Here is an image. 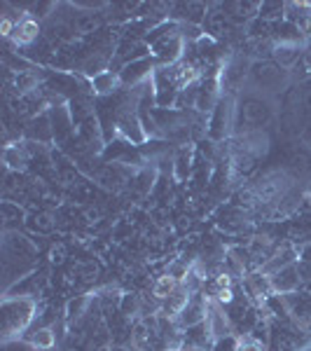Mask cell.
<instances>
[{"label": "cell", "mask_w": 311, "mask_h": 351, "mask_svg": "<svg viewBox=\"0 0 311 351\" xmlns=\"http://www.w3.org/2000/svg\"><path fill=\"white\" fill-rule=\"evenodd\" d=\"M234 99L236 96L223 94L220 104L208 115L206 134L211 136V141H225L229 136H234Z\"/></svg>", "instance_id": "5"}, {"label": "cell", "mask_w": 311, "mask_h": 351, "mask_svg": "<svg viewBox=\"0 0 311 351\" xmlns=\"http://www.w3.org/2000/svg\"><path fill=\"white\" fill-rule=\"evenodd\" d=\"M302 267H304V269H307V271H311V267H307V265H302Z\"/></svg>", "instance_id": "26"}, {"label": "cell", "mask_w": 311, "mask_h": 351, "mask_svg": "<svg viewBox=\"0 0 311 351\" xmlns=\"http://www.w3.org/2000/svg\"><path fill=\"white\" fill-rule=\"evenodd\" d=\"M208 304H211V298H208V295H203V293H199V291L192 293L188 307H185L176 316V324H178L180 330L203 324V321H206V316H208Z\"/></svg>", "instance_id": "8"}, {"label": "cell", "mask_w": 311, "mask_h": 351, "mask_svg": "<svg viewBox=\"0 0 311 351\" xmlns=\"http://www.w3.org/2000/svg\"><path fill=\"white\" fill-rule=\"evenodd\" d=\"M201 28H203V36L206 38H211V40H223V38H227L236 26L232 24V19L225 14L223 5H211V10H208Z\"/></svg>", "instance_id": "9"}, {"label": "cell", "mask_w": 311, "mask_h": 351, "mask_svg": "<svg viewBox=\"0 0 311 351\" xmlns=\"http://www.w3.org/2000/svg\"><path fill=\"white\" fill-rule=\"evenodd\" d=\"M309 351H311V349H309Z\"/></svg>", "instance_id": "29"}, {"label": "cell", "mask_w": 311, "mask_h": 351, "mask_svg": "<svg viewBox=\"0 0 311 351\" xmlns=\"http://www.w3.org/2000/svg\"><path fill=\"white\" fill-rule=\"evenodd\" d=\"M54 225H56V220H54L52 213H47V211L36 213V216L28 220V228H33L36 232H40V234H49V232L54 230Z\"/></svg>", "instance_id": "17"}, {"label": "cell", "mask_w": 311, "mask_h": 351, "mask_svg": "<svg viewBox=\"0 0 311 351\" xmlns=\"http://www.w3.org/2000/svg\"><path fill=\"white\" fill-rule=\"evenodd\" d=\"M0 351H40V349H36L26 339H8V342L0 344Z\"/></svg>", "instance_id": "21"}, {"label": "cell", "mask_w": 311, "mask_h": 351, "mask_svg": "<svg viewBox=\"0 0 311 351\" xmlns=\"http://www.w3.org/2000/svg\"><path fill=\"white\" fill-rule=\"evenodd\" d=\"M40 248L31 237L19 230H3L0 239V265H3V293L24 281L38 269Z\"/></svg>", "instance_id": "1"}, {"label": "cell", "mask_w": 311, "mask_h": 351, "mask_svg": "<svg viewBox=\"0 0 311 351\" xmlns=\"http://www.w3.org/2000/svg\"><path fill=\"white\" fill-rule=\"evenodd\" d=\"M307 202H309V204H311V192H309V197H307Z\"/></svg>", "instance_id": "27"}, {"label": "cell", "mask_w": 311, "mask_h": 351, "mask_svg": "<svg viewBox=\"0 0 311 351\" xmlns=\"http://www.w3.org/2000/svg\"><path fill=\"white\" fill-rule=\"evenodd\" d=\"M297 89H299V112H302L304 122H307L311 117V80L299 82Z\"/></svg>", "instance_id": "18"}, {"label": "cell", "mask_w": 311, "mask_h": 351, "mask_svg": "<svg viewBox=\"0 0 311 351\" xmlns=\"http://www.w3.org/2000/svg\"><path fill=\"white\" fill-rule=\"evenodd\" d=\"M276 120V99L267 94L241 89L234 99V136L264 132Z\"/></svg>", "instance_id": "2"}, {"label": "cell", "mask_w": 311, "mask_h": 351, "mask_svg": "<svg viewBox=\"0 0 311 351\" xmlns=\"http://www.w3.org/2000/svg\"><path fill=\"white\" fill-rule=\"evenodd\" d=\"M89 84H92V92L96 96H115L122 89L120 73L112 71V68H108V71H103V73H99V75H94Z\"/></svg>", "instance_id": "13"}, {"label": "cell", "mask_w": 311, "mask_h": 351, "mask_svg": "<svg viewBox=\"0 0 311 351\" xmlns=\"http://www.w3.org/2000/svg\"><path fill=\"white\" fill-rule=\"evenodd\" d=\"M49 351H54V349H49Z\"/></svg>", "instance_id": "28"}, {"label": "cell", "mask_w": 311, "mask_h": 351, "mask_svg": "<svg viewBox=\"0 0 311 351\" xmlns=\"http://www.w3.org/2000/svg\"><path fill=\"white\" fill-rule=\"evenodd\" d=\"M178 286H180V281L176 279V276H171L166 271L164 276H160V279L155 281V286H152V295H155L160 302H164L166 298H171L173 293L178 291Z\"/></svg>", "instance_id": "16"}, {"label": "cell", "mask_w": 311, "mask_h": 351, "mask_svg": "<svg viewBox=\"0 0 311 351\" xmlns=\"http://www.w3.org/2000/svg\"><path fill=\"white\" fill-rule=\"evenodd\" d=\"M49 258H52L54 265L64 263V260H66V246H64V243H56V246L52 248V253H49Z\"/></svg>", "instance_id": "24"}, {"label": "cell", "mask_w": 311, "mask_h": 351, "mask_svg": "<svg viewBox=\"0 0 311 351\" xmlns=\"http://www.w3.org/2000/svg\"><path fill=\"white\" fill-rule=\"evenodd\" d=\"M293 84V77L286 68H281L274 59H258L251 61L246 77V87L253 92L267 94V96H281Z\"/></svg>", "instance_id": "4"}, {"label": "cell", "mask_w": 311, "mask_h": 351, "mask_svg": "<svg viewBox=\"0 0 311 351\" xmlns=\"http://www.w3.org/2000/svg\"><path fill=\"white\" fill-rule=\"evenodd\" d=\"M284 307L288 311V319L299 328L311 330V284H304L299 291L281 295Z\"/></svg>", "instance_id": "6"}, {"label": "cell", "mask_w": 311, "mask_h": 351, "mask_svg": "<svg viewBox=\"0 0 311 351\" xmlns=\"http://www.w3.org/2000/svg\"><path fill=\"white\" fill-rule=\"evenodd\" d=\"M236 351H269L264 344L256 342L253 337L248 335H239V339H236Z\"/></svg>", "instance_id": "20"}, {"label": "cell", "mask_w": 311, "mask_h": 351, "mask_svg": "<svg viewBox=\"0 0 311 351\" xmlns=\"http://www.w3.org/2000/svg\"><path fill=\"white\" fill-rule=\"evenodd\" d=\"M299 138H302V143L311 150V117L304 122V129H302V136H299Z\"/></svg>", "instance_id": "25"}, {"label": "cell", "mask_w": 311, "mask_h": 351, "mask_svg": "<svg viewBox=\"0 0 311 351\" xmlns=\"http://www.w3.org/2000/svg\"><path fill=\"white\" fill-rule=\"evenodd\" d=\"M297 263H299V265H307V267H311V241H307V243H299V246H297Z\"/></svg>", "instance_id": "23"}, {"label": "cell", "mask_w": 311, "mask_h": 351, "mask_svg": "<svg viewBox=\"0 0 311 351\" xmlns=\"http://www.w3.org/2000/svg\"><path fill=\"white\" fill-rule=\"evenodd\" d=\"M38 316V300L8 295L0 302V339H21Z\"/></svg>", "instance_id": "3"}, {"label": "cell", "mask_w": 311, "mask_h": 351, "mask_svg": "<svg viewBox=\"0 0 311 351\" xmlns=\"http://www.w3.org/2000/svg\"><path fill=\"white\" fill-rule=\"evenodd\" d=\"M40 33H42L40 21H38L33 14H24L19 21H16L14 33H12L10 40H12L14 45H19V47H28V45H33L38 38H40Z\"/></svg>", "instance_id": "11"}, {"label": "cell", "mask_w": 311, "mask_h": 351, "mask_svg": "<svg viewBox=\"0 0 311 351\" xmlns=\"http://www.w3.org/2000/svg\"><path fill=\"white\" fill-rule=\"evenodd\" d=\"M173 162H176V176H178V178L180 180L188 178V173L192 169V148H180L178 157Z\"/></svg>", "instance_id": "19"}, {"label": "cell", "mask_w": 311, "mask_h": 351, "mask_svg": "<svg viewBox=\"0 0 311 351\" xmlns=\"http://www.w3.org/2000/svg\"><path fill=\"white\" fill-rule=\"evenodd\" d=\"M236 335H227V337H220L213 342L211 351H236Z\"/></svg>", "instance_id": "22"}, {"label": "cell", "mask_w": 311, "mask_h": 351, "mask_svg": "<svg viewBox=\"0 0 311 351\" xmlns=\"http://www.w3.org/2000/svg\"><path fill=\"white\" fill-rule=\"evenodd\" d=\"M0 211H3V230H19L21 223L26 220V211L24 206H19V202L5 199Z\"/></svg>", "instance_id": "14"}, {"label": "cell", "mask_w": 311, "mask_h": 351, "mask_svg": "<svg viewBox=\"0 0 311 351\" xmlns=\"http://www.w3.org/2000/svg\"><path fill=\"white\" fill-rule=\"evenodd\" d=\"M271 281V291L276 295H288V293H295L299 288L304 286V271H302V265L295 263V265H288V267L274 271L269 276Z\"/></svg>", "instance_id": "7"}, {"label": "cell", "mask_w": 311, "mask_h": 351, "mask_svg": "<svg viewBox=\"0 0 311 351\" xmlns=\"http://www.w3.org/2000/svg\"><path fill=\"white\" fill-rule=\"evenodd\" d=\"M24 134L28 136L31 143H36V141H38V145L49 143L52 136H54V127H52V120H49L47 112H42V115H33L26 124Z\"/></svg>", "instance_id": "12"}, {"label": "cell", "mask_w": 311, "mask_h": 351, "mask_svg": "<svg viewBox=\"0 0 311 351\" xmlns=\"http://www.w3.org/2000/svg\"><path fill=\"white\" fill-rule=\"evenodd\" d=\"M21 339H26V342H31L36 349H40V351H49V349H54V344H56V335H54V330L52 328H31V330L26 332Z\"/></svg>", "instance_id": "15"}, {"label": "cell", "mask_w": 311, "mask_h": 351, "mask_svg": "<svg viewBox=\"0 0 311 351\" xmlns=\"http://www.w3.org/2000/svg\"><path fill=\"white\" fill-rule=\"evenodd\" d=\"M157 71V61L152 59V56H148V59H140V61H134V64L124 66L120 73V80H122V87H138V84L148 82L152 80V75H155Z\"/></svg>", "instance_id": "10"}]
</instances>
